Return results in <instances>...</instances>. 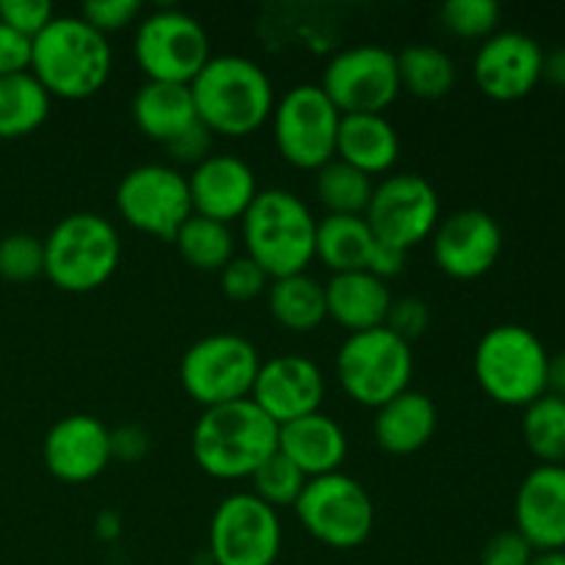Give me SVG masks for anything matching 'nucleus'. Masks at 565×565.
<instances>
[{"label":"nucleus","mask_w":565,"mask_h":565,"mask_svg":"<svg viewBox=\"0 0 565 565\" xmlns=\"http://www.w3.org/2000/svg\"><path fill=\"white\" fill-rule=\"evenodd\" d=\"M279 550L276 508L254 491H237L218 502L210 519V557L215 565H274Z\"/></svg>","instance_id":"12"},{"label":"nucleus","mask_w":565,"mask_h":565,"mask_svg":"<svg viewBox=\"0 0 565 565\" xmlns=\"http://www.w3.org/2000/svg\"><path fill=\"white\" fill-rule=\"evenodd\" d=\"M522 434L530 452L541 463L565 467V401L555 395H541L524 406Z\"/></svg>","instance_id":"33"},{"label":"nucleus","mask_w":565,"mask_h":565,"mask_svg":"<svg viewBox=\"0 0 565 565\" xmlns=\"http://www.w3.org/2000/svg\"><path fill=\"white\" fill-rule=\"evenodd\" d=\"M196 114L221 136H248L274 114V83L257 61L246 55H210L191 81Z\"/></svg>","instance_id":"3"},{"label":"nucleus","mask_w":565,"mask_h":565,"mask_svg":"<svg viewBox=\"0 0 565 565\" xmlns=\"http://www.w3.org/2000/svg\"><path fill=\"white\" fill-rule=\"evenodd\" d=\"M315 230L312 210L285 188L259 191L243 213L246 254L270 279L307 270L315 257Z\"/></svg>","instance_id":"4"},{"label":"nucleus","mask_w":565,"mask_h":565,"mask_svg":"<svg viewBox=\"0 0 565 565\" xmlns=\"http://www.w3.org/2000/svg\"><path fill=\"white\" fill-rule=\"evenodd\" d=\"M546 395L563 397L565 401V351L550 356V367H546Z\"/></svg>","instance_id":"47"},{"label":"nucleus","mask_w":565,"mask_h":565,"mask_svg":"<svg viewBox=\"0 0 565 565\" xmlns=\"http://www.w3.org/2000/svg\"><path fill=\"white\" fill-rule=\"evenodd\" d=\"M191 450L213 478H252L259 463L279 450V425L252 397L221 403L204 408L196 419Z\"/></svg>","instance_id":"1"},{"label":"nucleus","mask_w":565,"mask_h":565,"mask_svg":"<svg viewBox=\"0 0 565 565\" xmlns=\"http://www.w3.org/2000/svg\"><path fill=\"white\" fill-rule=\"evenodd\" d=\"M44 274V237L11 232L0 241V276L9 281H31Z\"/></svg>","instance_id":"36"},{"label":"nucleus","mask_w":565,"mask_h":565,"mask_svg":"<svg viewBox=\"0 0 565 565\" xmlns=\"http://www.w3.org/2000/svg\"><path fill=\"white\" fill-rule=\"evenodd\" d=\"M279 452H285L307 478L340 472V463L348 456L345 430L329 414L312 412L279 425Z\"/></svg>","instance_id":"22"},{"label":"nucleus","mask_w":565,"mask_h":565,"mask_svg":"<svg viewBox=\"0 0 565 565\" xmlns=\"http://www.w3.org/2000/svg\"><path fill=\"white\" fill-rule=\"evenodd\" d=\"M513 516L535 552H565V467H535L519 486Z\"/></svg>","instance_id":"20"},{"label":"nucleus","mask_w":565,"mask_h":565,"mask_svg":"<svg viewBox=\"0 0 565 565\" xmlns=\"http://www.w3.org/2000/svg\"><path fill=\"white\" fill-rule=\"evenodd\" d=\"M401 88L425 99L445 97L456 86V64L436 44H408L397 53Z\"/></svg>","instance_id":"30"},{"label":"nucleus","mask_w":565,"mask_h":565,"mask_svg":"<svg viewBox=\"0 0 565 565\" xmlns=\"http://www.w3.org/2000/svg\"><path fill=\"white\" fill-rule=\"evenodd\" d=\"M270 276L254 263L248 254H235L230 263L221 268V287L230 298L235 301H248V298H257L259 292L268 290Z\"/></svg>","instance_id":"37"},{"label":"nucleus","mask_w":565,"mask_h":565,"mask_svg":"<svg viewBox=\"0 0 565 565\" xmlns=\"http://www.w3.org/2000/svg\"><path fill=\"white\" fill-rule=\"evenodd\" d=\"M364 218L375 241L408 254V248L434 235L439 221V193L423 174L401 171L384 177L373 188Z\"/></svg>","instance_id":"15"},{"label":"nucleus","mask_w":565,"mask_h":565,"mask_svg":"<svg viewBox=\"0 0 565 565\" xmlns=\"http://www.w3.org/2000/svg\"><path fill=\"white\" fill-rule=\"evenodd\" d=\"M403 265H406V252H397V248H390L384 246V243H379L373 252V259H370V274H375L379 279L386 281V276H397L403 270Z\"/></svg>","instance_id":"45"},{"label":"nucleus","mask_w":565,"mask_h":565,"mask_svg":"<svg viewBox=\"0 0 565 565\" xmlns=\"http://www.w3.org/2000/svg\"><path fill=\"white\" fill-rule=\"evenodd\" d=\"M373 177L340 158L323 163L315 177V193L334 215H364L373 196Z\"/></svg>","instance_id":"32"},{"label":"nucleus","mask_w":565,"mask_h":565,"mask_svg":"<svg viewBox=\"0 0 565 565\" xmlns=\"http://www.w3.org/2000/svg\"><path fill=\"white\" fill-rule=\"evenodd\" d=\"M307 475L285 456V452L276 450L274 456L265 458L257 467V472L252 475L254 494L263 502H268L270 508H285L296 505V500L301 497L303 486H307Z\"/></svg>","instance_id":"34"},{"label":"nucleus","mask_w":565,"mask_h":565,"mask_svg":"<svg viewBox=\"0 0 565 565\" xmlns=\"http://www.w3.org/2000/svg\"><path fill=\"white\" fill-rule=\"evenodd\" d=\"M188 188H191L193 213L224 221V224L243 218L248 204L259 193L252 166L230 152H213L202 163L193 166Z\"/></svg>","instance_id":"21"},{"label":"nucleus","mask_w":565,"mask_h":565,"mask_svg":"<svg viewBox=\"0 0 565 565\" xmlns=\"http://www.w3.org/2000/svg\"><path fill=\"white\" fill-rule=\"evenodd\" d=\"M546 367L550 353L527 326H494L475 348V379L502 406L524 408L546 395Z\"/></svg>","instance_id":"6"},{"label":"nucleus","mask_w":565,"mask_h":565,"mask_svg":"<svg viewBox=\"0 0 565 565\" xmlns=\"http://www.w3.org/2000/svg\"><path fill=\"white\" fill-rule=\"evenodd\" d=\"M119 257V232L97 213L66 215L44 237V274L66 292L103 287L114 276Z\"/></svg>","instance_id":"5"},{"label":"nucleus","mask_w":565,"mask_h":565,"mask_svg":"<svg viewBox=\"0 0 565 565\" xmlns=\"http://www.w3.org/2000/svg\"><path fill=\"white\" fill-rule=\"evenodd\" d=\"M33 39L0 22V77L31 70Z\"/></svg>","instance_id":"43"},{"label":"nucleus","mask_w":565,"mask_h":565,"mask_svg":"<svg viewBox=\"0 0 565 565\" xmlns=\"http://www.w3.org/2000/svg\"><path fill=\"white\" fill-rule=\"evenodd\" d=\"M55 17L50 0H0V22L11 25L25 36H36Z\"/></svg>","instance_id":"38"},{"label":"nucleus","mask_w":565,"mask_h":565,"mask_svg":"<svg viewBox=\"0 0 565 565\" xmlns=\"http://www.w3.org/2000/svg\"><path fill=\"white\" fill-rule=\"evenodd\" d=\"M535 557V550L527 544L522 533L516 530H502L486 541L480 552V565H530Z\"/></svg>","instance_id":"39"},{"label":"nucleus","mask_w":565,"mask_h":565,"mask_svg":"<svg viewBox=\"0 0 565 565\" xmlns=\"http://www.w3.org/2000/svg\"><path fill=\"white\" fill-rule=\"evenodd\" d=\"M386 326L406 342L417 340V337H423L425 329L430 326L428 303H425L423 298L414 296L397 298V301H392L390 315H386Z\"/></svg>","instance_id":"41"},{"label":"nucleus","mask_w":565,"mask_h":565,"mask_svg":"<svg viewBox=\"0 0 565 565\" xmlns=\"http://www.w3.org/2000/svg\"><path fill=\"white\" fill-rule=\"evenodd\" d=\"M149 450V436L138 425H125V428L110 430V452L114 458L125 461H141Z\"/></svg>","instance_id":"44"},{"label":"nucleus","mask_w":565,"mask_h":565,"mask_svg":"<svg viewBox=\"0 0 565 565\" xmlns=\"http://www.w3.org/2000/svg\"><path fill=\"white\" fill-rule=\"evenodd\" d=\"M472 72L480 92L491 99H522L544 77V50L522 31H497L480 44Z\"/></svg>","instance_id":"16"},{"label":"nucleus","mask_w":565,"mask_h":565,"mask_svg":"<svg viewBox=\"0 0 565 565\" xmlns=\"http://www.w3.org/2000/svg\"><path fill=\"white\" fill-rule=\"evenodd\" d=\"M50 472L66 483L94 480L110 463V428L94 414H70L47 430L42 445Z\"/></svg>","instance_id":"19"},{"label":"nucleus","mask_w":565,"mask_h":565,"mask_svg":"<svg viewBox=\"0 0 565 565\" xmlns=\"http://www.w3.org/2000/svg\"><path fill=\"white\" fill-rule=\"evenodd\" d=\"M500 254L502 230L486 210H458L436 224L434 259L452 279H478L489 274Z\"/></svg>","instance_id":"17"},{"label":"nucleus","mask_w":565,"mask_h":565,"mask_svg":"<svg viewBox=\"0 0 565 565\" xmlns=\"http://www.w3.org/2000/svg\"><path fill=\"white\" fill-rule=\"evenodd\" d=\"M110 64L114 53L108 36L88 25L83 17L55 14L33 36L31 72L47 88L50 97H92L108 83Z\"/></svg>","instance_id":"2"},{"label":"nucleus","mask_w":565,"mask_h":565,"mask_svg":"<svg viewBox=\"0 0 565 565\" xmlns=\"http://www.w3.org/2000/svg\"><path fill=\"white\" fill-rule=\"evenodd\" d=\"M132 119L143 136L169 143L199 119L188 83L147 81L132 97Z\"/></svg>","instance_id":"26"},{"label":"nucleus","mask_w":565,"mask_h":565,"mask_svg":"<svg viewBox=\"0 0 565 565\" xmlns=\"http://www.w3.org/2000/svg\"><path fill=\"white\" fill-rule=\"evenodd\" d=\"M259 364L263 359L252 340L235 331H213L182 353L180 381L204 408L221 406L252 395Z\"/></svg>","instance_id":"8"},{"label":"nucleus","mask_w":565,"mask_h":565,"mask_svg":"<svg viewBox=\"0 0 565 565\" xmlns=\"http://www.w3.org/2000/svg\"><path fill=\"white\" fill-rule=\"evenodd\" d=\"M292 508L303 527L334 550H353L373 533V500L351 475L329 472L309 478Z\"/></svg>","instance_id":"9"},{"label":"nucleus","mask_w":565,"mask_h":565,"mask_svg":"<svg viewBox=\"0 0 565 565\" xmlns=\"http://www.w3.org/2000/svg\"><path fill=\"white\" fill-rule=\"evenodd\" d=\"M136 61L149 81L188 83L210 61V39L196 17L180 9L152 11L138 22Z\"/></svg>","instance_id":"11"},{"label":"nucleus","mask_w":565,"mask_h":565,"mask_svg":"<svg viewBox=\"0 0 565 565\" xmlns=\"http://www.w3.org/2000/svg\"><path fill=\"white\" fill-rule=\"evenodd\" d=\"M412 373V342L397 337L390 326L353 331L337 351V379L362 406L379 408L406 392Z\"/></svg>","instance_id":"7"},{"label":"nucleus","mask_w":565,"mask_h":565,"mask_svg":"<svg viewBox=\"0 0 565 565\" xmlns=\"http://www.w3.org/2000/svg\"><path fill=\"white\" fill-rule=\"evenodd\" d=\"M252 397L276 425L320 412L326 397L323 370L301 353H281L259 364Z\"/></svg>","instance_id":"18"},{"label":"nucleus","mask_w":565,"mask_h":565,"mask_svg":"<svg viewBox=\"0 0 565 565\" xmlns=\"http://www.w3.org/2000/svg\"><path fill=\"white\" fill-rule=\"evenodd\" d=\"M268 309L285 329H315L329 315V307H326V285L315 279V276H309L307 270L270 279Z\"/></svg>","instance_id":"28"},{"label":"nucleus","mask_w":565,"mask_h":565,"mask_svg":"<svg viewBox=\"0 0 565 565\" xmlns=\"http://www.w3.org/2000/svg\"><path fill=\"white\" fill-rule=\"evenodd\" d=\"M334 154L373 177L395 166L401 138L384 114H342Z\"/></svg>","instance_id":"25"},{"label":"nucleus","mask_w":565,"mask_h":565,"mask_svg":"<svg viewBox=\"0 0 565 565\" xmlns=\"http://www.w3.org/2000/svg\"><path fill=\"white\" fill-rule=\"evenodd\" d=\"M340 114H384L401 94L397 53L384 44H353L331 55L320 83Z\"/></svg>","instance_id":"13"},{"label":"nucleus","mask_w":565,"mask_h":565,"mask_svg":"<svg viewBox=\"0 0 565 565\" xmlns=\"http://www.w3.org/2000/svg\"><path fill=\"white\" fill-rule=\"evenodd\" d=\"M50 114V92L28 72L0 77V138H22L44 125Z\"/></svg>","instance_id":"29"},{"label":"nucleus","mask_w":565,"mask_h":565,"mask_svg":"<svg viewBox=\"0 0 565 565\" xmlns=\"http://www.w3.org/2000/svg\"><path fill=\"white\" fill-rule=\"evenodd\" d=\"M138 14H141L138 0H88L81 9L83 20L103 33L130 25Z\"/></svg>","instance_id":"40"},{"label":"nucleus","mask_w":565,"mask_h":565,"mask_svg":"<svg viewBox=\"0 0 565 565\" xmlns=\"http://www.w3.org/2000/svg\"><path fill=\"white\" fill-rule=\"evenodd\" d=\"M182 259L199 270H221L235 257V235L224 221L193 213L174 235Z\"/></svg>","instance_id":"31"},{"label":"nucleus","mask_w":565,"mask_h":565,"mask_svg":"<svg viewBox=\"0 0 565 565\" xmlns=\"http://www.w3.org/2000/svg\"><path fill=\"white\" fill-rule=\"evenodd\" d=\"M375 246L379 241L364 215L329 213L315 230V257L323 259L334 274L367 270Z\"/></svg>","instance_id":"27"},{"label":"nucleus","mask_w":565,"mask_h":565,"mask_svg":"<svg viewBox=\"0 0 565 565\" xmlns=\"http://www.w3.org/2000/svg\"><path fill=\"white\" fill-rule=\"evenodd\" d=\"M530 565H565V552H535Z\"/></svg>","instance_id":"48"},{"label":"nucleus","mask_w":565,"mask_h":565,"mask_svg":"<svg viewBox=\"0 0 565 565\" xmlns=\"http://www.w3.org/2000/svg\"><path fill=\"white\" fill-rule=\"evenodd\" d=\"M270 116L276 147L292 166L318 171L334 158L342 114L320 86L301 83L287 88Z\"/></svg>","instance_id":"10"},{"label":"nucleus","mask_w":565,"mask_h":565,"mask_svg":"<svg viewBox=\"0 0 565 565\" xmlns=\"http://www.w3.org/2000/svg\"><path fill=\"white\" fill-rule=\"evenodd\" d=\"M116 207L136 230L174 241L193 215L188 177L166 163H141L127 171L116 188Z\"/></svg>","instance_id":"14"},{"label":"nucleus","mask_w":565,"mask_h":565,"mask_svg":"<svg viewBox=\"0 0 565 565\" xmlns=\"http://www.w3.org/2000/svg\"><path fill=\"white\" fill-rule=\"evenodd\" d=\"M502 9L497 0H447L441 6V22L447 31L463 39H478L497 33Z\"/></svg>","instance_id":"35"},{"label":"nucleus","mask_w":565,"mask_h":565,"mask_svg":"<svg viewBox=\"0 0 565 565\" xmlns=\"http://www.w3.org/2000/svg\"><path fill=\"white\" fill-rule=\"evenodd\" d=\"M392 292L384 279L370 270H345L334 274L326 285V307L329 315L348 331H367L386 326L392 307Z\"/></svg>","instance_id":"24"},{"label":"nucleus","mask_w":565,"mask_h":565,"mask_svg":"<svg viewBox=\"0 0 565 565\" xmlns=\"http://www.w3.org/2000/svg\"><path fill=\"white\" fill-rule=\"evenodd\" d=\"M436 425H439L436 403L425 392L408 386L406 392L375 408L373 434L381 450L408 456V452L423 450L434 439Z\"/></svg>","instance_id":"23"},{"label":"nucleus","mask_w":565,"mask_h":565,"mask_svg":"<svg viewBox=\"0 0 565 565\" xmlns=\"http://www.w3.org/2000/svg\"><path fill=\"white\" fill-rule=\"evenodd\" d=\"M213 136L215 132L210 130L202 119H196L188 130H182L180 136L171 138V141L166 143V149H169L177 160H182V163L196 166L202 163L207 154H213Z\"/></svg>","instance_id":"42"},{"label":"nucleus","mask_w":565,"mask_h":565,"mask_svg":"<svg viewBox=\"0 0 565 565\" xmlns=\"http://www.w3.org/2000/svg\"><path fill=\"white\" fill-rule=\"evenodd\" d=\"M541 81H550L552 86L565 92V47H555L544 53V77Z\"/></svg>","instance_id":"46"}]
</instances>
